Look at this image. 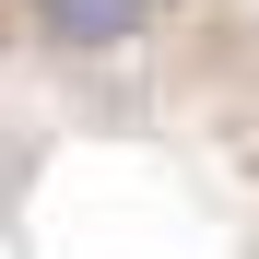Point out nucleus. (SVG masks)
<instances>
[{"instance_id":"1","label":"nucleus","mask_w":259,"mask_h":259,"mask_svg":"<svg viewBox=\"0 0 259 259\" xmlns=\"http://www.w3.org/2000/svg\"><path fill=\"white\" fill-rule=\"evenodd\" d=\"M153 12H165V0H48V35H59V48H130Z\"/></svg>"}]
</instances>
